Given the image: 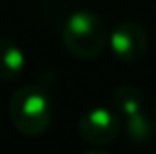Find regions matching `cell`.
Instances as JSON below:
<instances>
[{
	"label": "cell",
	"instance_id": "cell-3",
	"mask_svg": "<svg viewBox=\"0 0 156 154\" xmlns=\"http://www.w3.org/2000/svg\"><path fill=\"white\" fill-rule=\"evenodd\" d=\"M122 128V119L115 109L109 107H93L79 119L77 132L87 144L103 146L111 144Z\"/></svg>",
	"mask_w": 156,
	"mask_h": 154
},
{
	"label": "cell",
	"instance_id": "cell-8",
	"mask_svg": "<svg viewBox=\"0 0 156 154\" xmlns=\"http://www.w3.org/2000/svg\"><path fill=\"white\" fill-rule=\"evenodd\" d=\"M83 154H109V152H105V150H87Z\"/></svg>",
	"mask_w": 156,
	"mask_h": 154
},
{
	"label": "cell",
	"instance_id": "cell-6",
	"mask_svg": "<svg viewBox=\"0 0 156 154\" xmlns=\"http://www.w3.org/2000/svg\"><path fill=\"white\" fill-rule=\"evenodd\" d=\"M113 109L119 113L122 121L133 117L134 113L142 111V93L134 85H121L113 93Z\"/></svg>",
	"mask_w": 156,
	"mask_h": 154
},
{
	"label": "cell",
	"instance_id": "cell-5",
	"mask_svg": "<svg viewBox=\"0 0 156 154\" xmlns=\"http://www.w3.org/2000/svg\"><path fill=\"white\" fill-rule=\"evenodd\" d=\"M26 67V55L14 42L0 38V81H14Z\"/></svg>",
	"mask_w": 156,
	"mask_h": 154
},
{
	"label": "cell",
	"instance_id": "cell-1",
	"mask_svg": "<svg viewBox=\"0 0 156 154\" xmlns=\"http://www.w3.org/2000/svg\"><path fill=\"white\" fill-rule=\"evenodd\" d=\"M63 46L77 59H95L109 44V28L99 14L75 10L63 24Z\"/></svg>",
	"mask_w": 156,
	"mask_h": 154
},
{
	"label": "cell",
	"instance_id": "cell-2",
	"mask_svg": "<svg viewBox=\"0 0 156 154\" xmlns=\"http://www.w3.org/2000/svg\"><path fill=\"white\" fill-rule=\"evenodd\" d=\"M8 115L18 132L40 136L51 124V97L42 85H24L10 97Z\"/></svg>",
	"mask_w": 156,
	"mask_h": 154
},
{
	"label": "cell",
	"instance_id": "cell-4",
	"mask_svg": "<svg viewBox=\"0 0 156 154\" xmlns=\"http://www.w3.org/2000/svg\"><path fill=\"white\" fill-rule=\"evenodd\" d=\"M109 47L113 55L122 63H136L146 55L148 50V36L140 24L126 20L111 30Z\"/></svg>",
	"mask_w": 156,
	"mask_h": 154
},
{
	"label": "cell",
	"instance_id": "cell-7",
	"mask_svg": "<svg viewBox=\"0 0 156 154\" xmlns=\"http://www.w3.org/2000/svg\"><path fill=\"white\" fill-rule=\"evenodd\" d=\"M125 128H126V135L133 142H148L154 135V123L150 119L148 113H144V109L138 113H134L133 117L125 119Z\"/></svg>",
	"mask_w": 156,
	"mask_h": 154
}]
</instances>
